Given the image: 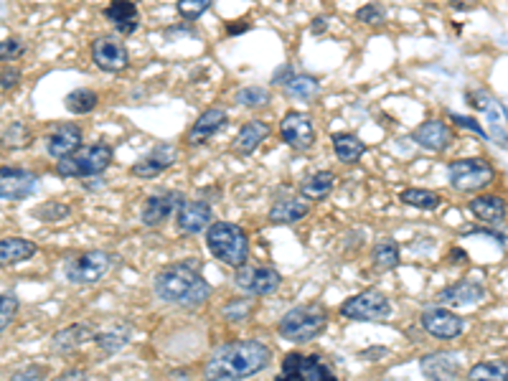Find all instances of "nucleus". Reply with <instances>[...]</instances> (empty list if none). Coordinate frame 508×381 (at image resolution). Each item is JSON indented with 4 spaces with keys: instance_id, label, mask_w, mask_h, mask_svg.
<instances>
[{
    "instance_id": "obj_50",
    "label": "nucleus",
    "mask_w": 508,
    "mask_h": 381,
    "mask_svg": "<svg viewBox=\"0 0 508 381\" xmlns=\"http://www.w3.org/2000/svg\"><path fill=\"white\" fill-rule=\"evenodd\" d=\"M478 5V0H450V8L455 11H473Z\"/></svg>"
},
{
    "instance_id": "obj_15",
    "label": "nucleus",
    "mask_w": 508,
    "mask_h": 381,
    "mask_svg": "<svg viewBox=\"0 0 508 381\" xmlns=\"http://www.w3.org/2000/svg\"><path fill=\"white\" fill-rule=\"evenodd\" d=\"M92 62L97 69H102L107 74H117L130 66V54L117 36H99L92 41Z\"/></svg>"
},
{
    "instance_id": "obj_13",
    "label": "nucleus",
    "mask_w": 508,
    "mask_h": 381,
    "mask_svg": "<svg viewBox=\"0 0 508 381\" xmlns=\"http://www.w3.org/2000/svg\"><path fill=\"white\" fill-rule=\"evenodd\" d=\"M186 201V196L181 190H160V193H150L140 207V222L148 229L163 226L171 216L178 214L181 204Z\"/></svg>"
},
{
    "instance_id": "obj_32",
    "label": "nucleus",
    "mask_w": 508,
    "mask_h": 381,
    "mask_svg": "<svg viewBox=\"0 0 508 381\" xmlns=\"http://www.w3.org/2000/svg\"><path fill=\"white\" fill-rule=\"evenodd\" d=\"M95 341L99 349L105 351V353H117V351H123L132 341V326H127V323H117V326H112L107 331H99L95 334Z\"/></svg>"
},
{
    "instance_id": "obj_25",
    "label": "nucleus",
    "mask_w": 508,
    "mask_h": 381,
    "mask_svg": "<svg viewBox=\"0 0 508 381\" xmlns=\"http://www.w3.org/2000/svg\"><path fill=\"white\" fill-rule=\"evenodd\" d=\"M468 208H470V214H473L480 224L501 226V224L506 222V199H504V196H495V193L476 196V199H470Z\"/></svg>"
},
{
    "instance_id": "obj_43",
    "label": "nucleus",
    "mask_w": 508,
    "mask_h": 381,
    "mask_svg": "<svg viewBox=\"0 0 508 381\" xmlns=\"http://www.w3.org/2000/svg\"><path fill=\"white\" fill-rule=\"evenodd\" d=\"M18 308H21V302H18L16 292H3L0 295V334L16 320Z\"/></svg>"
},
{
    "instance_id": "obj_52",
    "label": "nucleus",
    "mask_w": 508,
    "mask_h": 381,
    "mask_svg": "<svg viewBox=\"0 0 508 381\" xmlns=\"http://www.w3.org/2000/svg\"><path fill=\"white\" fill-rule=\"evenodd\" d=\"M310 29H313V33H318V36H320V33L328 31V21H326V18H316V21L310 23Z\"/></svg>"
},
{
    "instance_id": "obj_1",
    "label": "nucleus",
    "mask_w": 508,
    "mask_h": 381,
    "mask_svg": "<svg viewBox=\"0 0 508 381\" xmlns=\"http://www.w3.org/2000/svg\"><path fill=\"white\" fill-rule=\"evenodd\" d=\"M272 351L257 338L232 341L211 351L204 364V377L214 381L250 379L270 366Z\"/></svg>"
},
{
    "instance_id": "obj_17",
    "label": "nucleus",
    "mask_w": 508,
    "mask_h": 381,
    "mask_svg": "<svg viewBox=\"0 0 508 381\" xmlns=\"http://www.w3.org/2000/svg\"><path fill=\"white\" fill-rule=\"evenodd\" d=\"M175 160H178V148L171 143H160L150 153H145L143 158L130 168V174L135 178L150 181V178H158L160 174H165L171 165H175Z\"/></svg>"
},
{
    "instance_id": "obj_14",
    "label": "nucleus",
    "mask_w": 508,
    "mask_h": 381,
    "mask_svg": "<svg viewBox=\"0 0 508 381\" xmlns=\"http://www.w3.org/2000/svg\"><path fill=\"white\" fill-rule=\"evenodd\" d=\"M280 138L292 150L305 153V150H310L316 145V125H313V120L305 112L290 110L283 117V123H280Z\"/></svg>"
},
{
    "instance_id": "obj_54",
    "label": "nucleus",
    "mask_w": 508,
    "mask_h": 381,
    "mask_svg": "<svg viewBox=\"0 0 508 381\" xmlns=\"http://www.w3.org/2000/svg\"><path fill=\"white\" fill-rule=\"evenodd\" d=\"M450 257H453V262H461V265H465V262H468V252H465V250H453V252H450Z\"/></svg>"
},
{
    "instance_id": "obj_51",
    "label": "nucleus",
    "mask_w": 508,
    "mask_h": 381,
    "mask_svg": "<svg viewBox=\"0 0 508 381\" xmlns=\"http://www.w3.org/2000/svg\"><path fill=\"white\" fill-rule=\"evenodd\" d=\"M226 31H229V36H241V33L250 31V23H247V21H241V23H229Z\"/></svg>"
},
{
    "instance_id": "obj_24",
    "label": "nucleus",
    "mask_w": 508,
    "mask_h": 381,
    "mask_svg": "<svg viewBox=\"0 0 508 381\" xmlns=\"http://www.w3.org/2000/svg\"><path fill=\"white\" fill-rule=\"evenodd\" d=\"M105 18L112 23V29L123 36H132L140 26V11L132 0H112L105 5Z\"/></svg>"
},
{
    "instance_id": "obj_40",
    "label": "nucleus",
    "mask_w": 508,
    "mask_h": 381,
    "mask_svg": "<svg viewBox=\"0 0 508 381\" xmlns=\"http://www.w3.org/2000/svg\"><path fill=\"white\" fill-rule=\"evenodd\" d=\"M69 216H72V207L62 204V201H44L41 207L33 208V219H38V222L56 224L69 219Z\"/></svg>"
},
{
    "instance_id": "obj_35",
    "label": "nucleus",
    "mask_w": 508,
    "mask_h": 381,
    "mask_svg": "<svg viewBox=\"0 0 508 381\" xmlns=\"http://www.w3.org/2000/svg\"><path fill=\"white\" fill-rule=\"evenodd\" d=\"M371 259H374L377 270H394L399 265V259H402V250H399V244L394 239H381V241H377L374 252H371Z\"/></svg>"
},
{
    "instance_id": "obj_18",
    "label": "nucleus",
    "mask_w": 508,
    "mask_h": 381,
    "mask_svg": "<svg viewBox=\"0 0 508 381\" xmlns=\"http://www.w3.org/2000/svg\"><path fill=\"white\" fill-rule=\"evenodd\" d=\"M214 219L211 204L207 201H183L178 214H175V226L183 237H196L207 232V226Z\"/></svg>"
},
{
    "instance_id": "obj_44",
    "label": "nucleus",
    "mask_w": 508,
    "mask_h": 381,
    "mask_svg": "<svg viewBox=\"0 0 508 381\" xmlns=\"http://www.w3.org/2000/svg\"><path fill=\"white\" fill-rule=\"evenodd\" d=\"M356 21L359 23H366V26H384L386 23V13L381 8L379 3H366L356 11Z\"/></svg>"
},
{
    "instance_id": "obj_11",
    "label": "nucleus",
    "mask_w": 508,
    "mask_h": 381,
    "mask_svg": "<svg viewBox=\"0 0 508 381\" xmlns=\"http://www.w3.org/2000/svg\"><path fill=\"white\" fill-rule=\"evenodd\" d=\"M419 326L425 334L437 341H455L465 331V320L458 313H453L447 305H432L428 310H422Z\"/></svg>"
},
{
    "instance_id": "obj_10",
    "label": "nucleus",
    "mask_w": 508,
    "mask_h": 381,
    "mask_svg": "<svg viewBox=\"0 0 508 381\" xmlns=\"http://www.w3.org/2000/svg\"><path fill=\"white\" fill-rule=\"evenodd\" d=\"M234 283L241 292L252 295V298H267V295H275L280 285H283V275L275 270V267H247L241 265L234 272Z\"/></svg>"
},
{
    "instance_id": "obj_36",
    "label": "nucleus",
    "mask_w": 508,
    "mask_h": 381,
    "mask_svg": "<svg viewBox=\"0 0 508 381\" xmlns=\"http://www.w3.org/2000/svg\"><path fill=\"white\" fill-rule=\"evenodd\" d=\"M97 105H99V95L95 89H87V87L72 89L69 95L64 97V107L72 114H87V112L95 110Z\"/></svg>"
},
{
    "instance_id": "obj_4",
    "label": "nucleus",
    "mask_w": 508,
    "mask_h": 381,
    "mask_svg": "<svg viewBox=\"0 0 508 381\" xmlns=\"http://www.w3.org/2000/svg\"><path fill=\"white\" fill-rule=\"evenodd\" d=\"M326 326H328V313L320 305H298L280 318L277 334L290 343L302 346V343L316 341L318 335L326 331Z\"/></svg>"
},
{
    "instance_id": "obj_47",
    "label": "nucleus",
    "mask_w": 508,
    "mask_h": 381,
    "mask_svg": "<svg viewBox=\"0 0 508 381\" xmlns=\"http://www.w3.org/2000/svg\"><path fill=\"white\" fill-rule=\"evenodd\" d=\"M18 84H21V72H18L16 66H5V69L0 72V87H3L5 92H11V89H16Z\"/></svg>"
},
{
    "instance_id": "obj_53",
    "label": "nucleus",
    "mask_w": 508,
    "mask_h": 381,
    "mask_svg": "<svg viewBox=\"0 0 508 381\" xmlns=\"http://www.w3.org/2000/svg\"><path fill=\"white\" fill-rule=\"evenodd\" d=\"M62 379H87V371H80V368H72V371H64Z\"/></svg>"
},
{
    "instance_id": "obj_2",
    "label": "nucleus",
    "mask_w": 508,
    "mask_h": 381,
    "mask_svg": "<svg viewBox=\"0 0 508 381\" xmlns=\"http://www.w3.org/2000/svg\"><path fill=\"white\" fill-rule=\"evenodd\" d=\"M156 295L175 308H201L211 298V285L189 262L171 265L156 277Z\"/></svg>"
},
{
    "instance_id": "obj_38",
    "label": "nucleus",
    "mask_w": 508,
    "mask_h": 381,
    "mask_svg": "<svg viewBox=\"0 0 508 381\" xmlns=\"http://www.w3.org/2000/svg\"><path fill=\"white\" fill-rule=\"evenodd\" d=\"M508 374V366L504 361H480L468 368L470 381H504Z\"/></svg>"
},
{
    "instance_id": "obj_33",
    "label": "nucleus",
    "mask_w": 508,
    "mask_h": 381,
    "mask_svg": "<svg viewBox=\"0 0 508 381\" xmlns=\"http://www.w3.org/2000/svg\"><path fill=\"white\" fill-rule=\"evenodd\" d=\"M283 89H285L287 97H292V99H301V102H313L318 99L320 95V81L316 77H310V74H292L290 80L283 84Z\"/></svg>"
},
{
    "instance_id": "obj_22",
    "label": "nucleus",
    "mask_w": 508,
    "mask_h": 381,
    "mask_svg": "<svg viewBox=\"0 0 508 381\" xmlns=\"http://www.w3.org/2000/svg\"><path fill=\"white\" fill-rule=\"evenodd\" d=\"M486 298V287L478 280H461V283H453V285L443 287L435 301L437 305H450V308H462V305H476Z\"/></svg>"
},
{
    "instance_id": "obj_42",
    "label": "nucleus",
    "mask_w": 508,
    "mask_h": 381,
    "mask_svg": "<svg viewBox=\"0 0 508 381\" xmlns=\"http://www.w3.org/2000/svg\"><path fill=\"white\" fill-rule=\"evenodd\" d=\"M211 3L214 0H178V5H175V11H178V16L183 18V21H199V18L207 13L208 8H211Z\"/></svg>"
},
{
    "instance_id": "obj_31",
    "label": "nucleus",
    "mask_w": 508,
    "mask_h": 381,
    "mask_svg": "<svg viewBox=\"0 0 508 381\" xmlns=\"http://www.w3.org/2000/svg\"><path fill=\"white\" fill-rule=\"evenodd\" d=\"M335 186V174L331 171H316L310 174L301 183V193L308 199V201H323L331 196V190Z\"/></svg>"
},
{
    "instance_id": "obj_5",
    "label": "nucleus",
    "mask_w": 508,
    "mask_h": 381,
    "mask_svg": "<svg viewBox=\"0 0 508 381\" xmlns=\"http://www.w3.org/2000/svg\"><path fill=\"white\" fill-rule=\"evenodd\" d=\"M112 148L107 143H95L89 148H80L77 153L59 158L56 163V174L62 178H77V181H87V178H95L102 175L112 165Z\"/></svg>"
},
{
    "instance_id": "obj_23",
    "label": "nucleus",
    "mask_w": 508,
    "mask_h": 381,
    "mask_svg": "<svg viewBox=\"0 0 508 381\" xmlns=\"http://www.w3.org/2000/svg\"><path fill=\"white\" fill-rule=\"evenodd\" d=\"M84 143V132L80 125H72V123H64L54 132L47 135V153L51 158H66L72 153H77Z\"/></svg>"
},
{
    "instance_id": "obj_16",
    "label": "nucleus",
    "mask_w": 508,
    "mask_h": 381,
    "mask_svg": "<svg viewBox=\"0 0 508 381\" xmlns=\"http://www.w3.org/2000/svg\"><path fill=\"white\" fill-rule=\"evenodd\" d=\"M38 189V175L26 168H0V199L3 201H23Z\"/></svg>"
},
{
    "instance_id": "obj_56",
    "label": "nucleus",
    "mask_w": 508,
    "mask_h": 381,
    "mask_svg": "<svg viewBox=\"0 0 508 381\" xmlns=\"http://www.w3.org/2000/svg\"><path fill=\"white\" fill-rule=\"evenodd\" d=\"M171 377H189V368H178V371H174Z\"/></svg>"
},
{
    "instance_id": "obj_39",
    "label": "nucleus",
    "mask_w": 508,
    "mask_h": 381,
    "mask_svg": "<svg viewBox=\"0 0 508 381\" xmlns=\"http://www.w3.org/2000/svg\"><path fill=\"white\" fill-rule=\"evenodd\" d=\"M270 89L267 87H257V84H250V87H241L237 92V105L247 107V110H257V107H265L270 105Z\"/></svg>"
},
{
    "instance_id": "obj_7",
    "label": "nucleus",
    "mask_w": 508,
    "mask_h": 381,
    "mask_svg": "<svg viewBox=\"0 0 508 381\" xmlns=\"http://www.w3.org/2000/svg\"><path fill=\"white\" fill-rule=\"evenodd\" d=\"M495 181V168L486 158L453 160L447 165V183L458 193H478Z\"/></svg>"
},
{
    "instance_id": "obj_21",
    "label": "nucleus",
    "mask_w": 508,
    "mask_h": 381,
    "mask_svg": "<svg viewBox=\"0 0 508 381\" xmlns=\"http://www.w3.org/2000/svg\"><path fill=\"white\" fill-rule=\"evenodd\" d=\"M419 371H422V377H428V379H458L462 371L461 356H458V353H450V351L425 353V356L419 359Z\"/></svg>"
},
{
    "instance_id": "obj_9",
    "label": "nucleus",
    "mask_w": 508,
    "mask_h": 381,
    "mask_svg": "<svg viewBox=\"0 0 508 381\" xmlns=\"http://www.w3.org/2000/svg\"><path fill=\"white\" fill-rule=\"evenodd\" d=\"M280 379L302 381H335V371L326 364L320 356H305V353H287L280 366Z\"/></svg>"
},
{
    "instance_id": "obj_28",
    "label": "nucleus",
    "mask_w": 508,
    "mask_h": 381,
    "mask_svg": "<svg viewBox=\"0 0 508 381\" xmlns=\"http://www.w3.org/2000/svg\"><path fill=\"white\" fill-rule=\"evenodd\" d=\"M92 338H95V331H92L89 326L74 323V326L62 328L59 334H54V338H51V351L66 356V353H74L77 349H81L84 343H89Z\"/></svg>"
},
{
    "instance_id": "obj_26",
    "label": "nucleus",
    "mask_w": 508,
    "mask_h": 381,
    "mask_svg": "<svg viewBox=\"0 0 508 381\" xmlns=\"http://www.w3.org/2000/svg\"><path fill=\"white\" fill-rule=\"evenodd\" d=\"M270 135H272V127L267 125V123H262V120H250V123H244V125L239 127L237 138H234V143H232V150H234L237 156H252L254 150L265 143Z\"/></svg>"
},
{
    "instance_id": "obj_45",
    "label": "nucleus",
    "mask_w": 508,
    "mask_h": 381,
    "mask_svg": "<svg viewBox=\"0 0 508 381\" xmlns=\"http://www.w3.org/2000/svg\"><path fill=\"white\" fill-rule=\"evenodd\" d=\"M26 54V47L18 38H3L0 41V62H16Z\"/></svg>"
},
{
    "instance_id": "obj_19",
    "label": "nucleus",
    "mask_w": 508,
    "mask_h": 381,
    "mask_svg": "<svg viewBox=\"0 0 508 381\" xmlns=\"http://www.w3.org/2000/svg\"><path fill=\"white\" fill-rule=\"evenodd\" d=\"M412 140L425 150L444 153L450 145L455 143V132L444 120H425L422 125L412 132Z\"/></svg>"
},
{
    "instance_id": "obj_27",
    "label": "nucleus",
    "mask_w": 508,
    "mask_h": 381,
    "mask_svg": "<svg viewBox=\"0 0 508 381\" xmlns=\"http://www.w3.org/2000/svg\"><path fill=\"white\" fill-rule=\"evenodd\" d=\"M308 214H310V201L308 199H298V196H290V199L275 201L267 216H270V224L290 226V224L302 222Z\"/></svg>"
},
{
    "instance_id": "obj_30",
    "label": "nucleus",
    "mask_w": 508,
    "mask_h": 381,
    "mask_svg": "<svg viewBox=\"0 0 508 381\" xmlns=\"http://www.w3.org/2000/svg\"><path fill=\"white\" fill-rule=\"evenodd\" d=\"M331 145H334L335 158L343 165H356L366 156V143L353 132H338L331 138Z\"/></svg>"
},
{
    "instance_id": "obj_34",
    "label": "nucleus",
    "mask_w": 508,
    "mask_h": 381,
    "mask_svg": "<svg viewBox=\"0 0 508 381\" xmlns=\"http://www.w3.org/2000/svg\"><path fill=\"white\" fill-rule=\"evenodd\" d=\"M399 201L404 207L419 208V211H435V208L443 207V196L429 189H404L399 193Z\"/></svg>"
},
{
    "instance_id": "obj_8",
    "label": "nucleus",
    "mask_w": 508,
    "mask_h": 381,
    "mask_svg": "<svg viewBox=\"0 0 508 381\" xmlns=\"http://www.w3.org/2000/svg\"><path fill=\"white\" fill-rule=\"evenodd\" d=\"M338 313H341V318H346V320L377 323V320H386V318L392 316V302H389V298L381 290L368 287V290H361L353 298L341 302Z\"/></svg>"
},
{
    "instance_id": "obj_46",
    "label": "nucleus",
    "mask_w": 508,
    "mask_h": 381,
    "mask_svg": "<svg viewBox=\"0 0 508 381\" xmlns=\"http://www.w3.org/2000/svg\"><path fill=\"white\" fill-rule=\"evenodd\" d=\"M450 114V120L455 123L458 127H462V130H473L480 140H488V135H486V127L478 123L476 117H468V114H458V112H447Z\"/></svg>"
},
{
    "instance_id": "obj_12",
    "label": "nucleus",
    "mask_w": 508,
    "mask_h": 381,
    "mask_svg": "<svg viewBox=\"0 0 508 381\" xmlns=\"http://www.w3.org/2000/svg\"><path fill=\"white\" fill-rule=\"evenodd\" d=\"M465 102L473 110L486 114V120H488V132L486 135L491 138L493 143H498L506 150V107H504V102L488 95V92H468Z\"/></svg>"
},
{
    "instance_id": "obj_29",
    "label": "nucleus",
    "mask_w": 508,
    "mask_h": 381,
    "mask_svg": "<svg viewBox=\"0 0 508 381\" xmlns=\"http://www.w3.org/2000/svg\"><path fill=\"white\" fill-rule=\"evenodd\" d=\"M36 252H38V247L33 244L31 239H0V267H13V265H21V262H29L31 257H36Z\"/></svg>"
},
{
    "instance_id": "obj_55",
    "label": "nucleus",
    "mask_w": 508,
    "mask_h": 381,
    "mask_svg": "<svg viewBox=\"0 0 508 381\" xmlns=\"http://www.w3.org/2000/svg\"><path fill=\"white\" fill-rule=\"evenodd\" d=\"M386 353V349H371V351H364L361 356H384Z\"/></svg>"
},
{
    "instance_id": "obj_3",
    "label": "nucleus",
    "mask_w": 508,
    "mask_h": 381,
    "mask_svg": "<svg viewBox=\"0 0 508 381\" xmlns=\"http://www.w3.org/2000/svg\"><path fill=\"white\" fill-rule=\"evenodd\" d=\"M207 247L226 267H241L250 259V237L232 222H211L207 226Z\"/></svg>"
},
{
    "instance_id": "obj_49",
    "label": "nucleus",
    "mask_w": 508,
    "mask_h": 381,
    "mask_svg": "<svg viewBox=\"0 0 508 381\" xmlns=\"http://www.w3.org/2000/svg\"><path fill=\"white\" fill-rule=\"evenodd\" d=\"M292 74H295V69H292L290 64H283L280 69H275V74H272V84H275V87H283V84L292 77Z\"/></svg>"
},
{
    "instance_id": "obj_48",
    "label": "nucleus",
    "mask_w": 508,
    "mask_h": 381,
    "mask_svg": "<svg viewBox=\"0 0 508 381\" xmlns=\"http://www.w3.org/2000/svg\"><path fill=\"white\" fill-rule=\"evenodd\" d=\"M47 377V368L44 366H26V368H21L13 374V379L16 381H26V379H44Z\"/></svg>"
},
{
    "instance_id": "obj_37",
    "label": "nucleus",
    "mask_w": 508,
    "mask_h": 381,
    "mask_svg": "<svg viewBox=\"0 0 508 381\" xmlns=\"http://www.w3.org/2000/svg\"><path fill=\"white\" fill-rule=\"evenodd\" d=\"M31 143H33L31 130L23 125V123L8 125L3 130V135H0V145H3V148H11V150H23V148H29Z\"/></svg>"
},
{
    "instance_id": "obj_41",
    "label": "nucleus",
    "mask_w": 508,
    "mask_h": 381,
    "mask_svg": "<svg viewBox=\"0 0 508 381\" xmlns=\"http://www.w3.org/2000/svg\"><path fill=\"white\" fill-rule=\"evenodd\" d=\"M252 298H237V301H229L224 305L222 316L226 318V320H232V323H239V320H247V318L252 316Z\"/></svg>"
},
{
    "instance_id": "obj_6",
    "label": "nucleus",
    "mask_w": 508,
    "mask_h": 381,
    "mask_svg": "<svg viewBox=\"0 0 508 381\" xmlns=\"http://www.w3.org/2000/svg\"><path fill=\"white\" fill-rule=\"evenodd\" d=\"M112 267H114V257L105 250L69 254L62 262L64 277L72 285H97Z\"/></svg>"
},
{
    "instance_id": "obj_20",
    "label": "nucleus",
    "mask_w": 508,
    "mask_h": 381,
    "mask_svg": "<svg viewBox=\"0 0 508 381\" xmlns=\"http://www.w3.org/2000/svg\"><path fill=\"white\" fill-rule=\"evenodd\" d=\"M226 123H229V114H226V110H222V107H211V110L201 112L199 120L190 125L189 135H186V143H189L190 148L207 145L214 135L222 132Z\"/></svg>"
}]
</instances>
